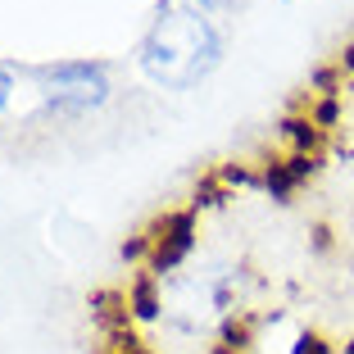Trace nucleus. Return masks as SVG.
<instances>
[{"instance_id": "obj_5", "label": "nucleus", "mask_w": 354, "mask_h": 354, "mask_svg": "<svg viewBox=\"0 0 354 354\" xmlns=\"http://www.w3.org/2000/svg\"><path fill=\"white\" fill-rule=\"evenodd\" d=\"M281 141L291 146V155H323V132L313 127V118H309V109H291V114L281 118Z\"/></svg>"}, {"instance_id": "obj_14", "label": "nucleus", "mask_w": 354, "mask_h": 354, "mask_svg": "<svg viewBox=\"0 0 354 354\" xmlns=\"http://www.w3.org/2000/svg\"><path fill=\"white\" fill-rule=\"evenodd\" d=\"M313 245H318V250H327V245H332V232H327V227H313Z\"/></svg>"}, {"instance_id": "obj_7", "label": "nucleus", "mask_w": 354, "mask_h": 354, "mask_svg": "<svg viewBox=\"0 0 354 354\" xmlns=\"http://www.w3.org/2000/svg\"><path fill=\"white\" fill-rule=\"evenodd\" d=\"M295 187H300V182L291 177V168H286V159H272V164H263V191H268V196L277 200V205H286Z\"/></svg>"}, {"instance_id": "obj_9", "label": "nucleus", "mask_w": 354, "mask_h": 354, "mask_svg": "<svg viewBox=\"0 0 354 354\" xmlns=\"http://www.w3.org/2000/svg\"><path fill=\"white\" fill-rule=\"evenodd\" d=\"M223 200H227V187L218 182V173H205L196 182V200H191V209L200 214V209H214V205H223Z\"/></svg>"}, {"instance_id": "obj_17", "label": "nucleus", "mask_w": 354, "mask_h": 354, "mask_svg": "<svg viewBox=\"0 0 354 354\" xmlns=\"http://www.w3.org/2000/svg\"><path fill=\"white\" fill-rule=\"evenodd\" d=\"M345 354H354V341H350V345H345Z\"/></svg>"}, {"instance_id": "obj_8", "label": "nucleus", "mask_w": 354, "mask_h": 354, "mask_svg": "<svg viewBox=\"0 0 354 354\" xmlns=\"http://www.w3.org/2000/svg\"><path fill=\"white\" fill-rule=\"evenodd\" d=\"M309 118H313V127L327 136L336 123H341V95H313L309 100Z\"/></svg>"}, {"instance_id": "obj_11", "label": "nucleus", "mask_w": 354, "mask_h": 354, "mask_svg": "<svg viewBox=\"0 0 354 354\" xmlns=\"http://www.w3.org/2000/svg\"><path fill=\"white\" fill-rule=\"evenodd\" d=\"M218 182L232 191V187H254L259 177H254V168H250V164H223V168H218Z\"/></svg>"}, {"instance_id": "obj_2", "label": "nucleus", "mask_w": 354, "mask_h": 354, "mask_svg": "<svg viewBox=\"0 0 354 354\" xmlns=\"http://www.w3.org/2000/svg\"><path fill=\"white\" fill-rule=\"evenodd\" d=\"M146 232H150V241H155V250H150V259H146V272L164 281V272H173L177 263L191 254V245H196V209H173V214H164V218Z\"/></svg>"}, {"instance_id": "obj_15", "label": "nucleus", "mask_w": 354, "mask_h": 354, "mask_svg": "<svg viewBox=\"0 0 354 354\" xmlns=\"http://www.w3.org/2000/svg\"><path fill=\"white\" fill-rule=\"evenodd\" d=\"M5 95H10V77L0 73V104H5Z\"/></svg>"}, {"instance_id": "obj_3", "label": "nucleus", "mask_w": 354, "mask_h": 354, "mask_svg": "<svg viewBox=\"0 0 354 354\" xmlns=\"http://www.w3.org/2000/svg\"><path fill=\"white\" fill-rule=\"evenodd\" d=\"M50 100L55 109H86L104 100V77L86 64H64L50 73Z\"/></svg>"}, {"instance_id": "obj_10", "label": "nucleus", "mask_w": 354, "mask_h": 354, "mask_svg": "<svg viewBox=\"0 0 354 354\" xmlns=\"http://www.w3.org/2000/svg\"><path fill=\"white\" fill-rule=\"evenodd\" d=\"M309 91H318V95H341L345 91V73L336 68V64L313 68V73H309Z\"/></svg>"}, {"instance_id": "obj_6", "label": "nucleus", "mask_w": 354, "mask_h": 354, "mask_svg": "<svg viewBox=\"0 0 354 354\" xmlns=\"http://www.w3.org/2000/svg\"><path fill=\"white\" fill-rule=\"evenodd\" d=\"M127 304H132L136 323H150V318L159 313V277H150V272L132 277V286H127Z\"/></svg>"}, {"instance_id": "obj_16", "label": "nucleus", "mask_w": 354, "mask_h": 354, "mask_svg": "<svg viewBox=\"0 0 354 354\" xmlns=\"http://www.w3.org/2000/svg\"><path fill=\"white\" fill-rule=\"evenodd\" d=\"M200 5H227V0H200Z\"/></svg>"}, {"instance_id": "obj_1", "label": "nucleus", "mask_w": 354, "mask_h": 354, "mask_svg": "<svg viewBox=\"0 0 354 354\" xmlns=\"http://www.w3.org/2000/svg\"><path fill=\"white\" fill-rule=\"evenodd\" d=\"M218 64V32L196 5H164L146 37V68L155 82L187 86Z\"/></svg>"}, {"instance_id": "obj_13", "label": "nucleus", "mask_w": 354, "mask_h": 354, "mask_svg": "<svg viewBox=\"0 0 354 354\" xmlns=\"http://www.w3.org/2000/svg\"><path fill=\"white\" fill-rule=\"evenodd\" d=\"M336 68H341L345 77L354 73V41H350V46H341V55H336Z\"/></svg>"}, {"instance_id": "obj_4", "label": "nucleus", "mask_w": 354, "mask_h": 354, "mask_svg": "<svg viewBox=\"0 0 354 354\" xmlns=\"http://www.w3.org/2000/svg\"><path fill=\"white\" fill-rule=\"evenodd\" d=\"M91 318L104 336L114 332H132V304H127V291H95L91 295Z\"/></svg>"}, {"instance_id": "obj_12", "label": "nucleus", "mask_w": 354, "mask_h": 354, "mask_svg": "<svg viewBox=\"0 0 354 354\" xmlns=\"http://www.w3.org/2000/svg\"><path fill=\"white\" fill-rule=\"evenodd\" d=\"M291 354H332V345L323 341V336H295V345H291Z\"/></svg>"}]
</instances>
